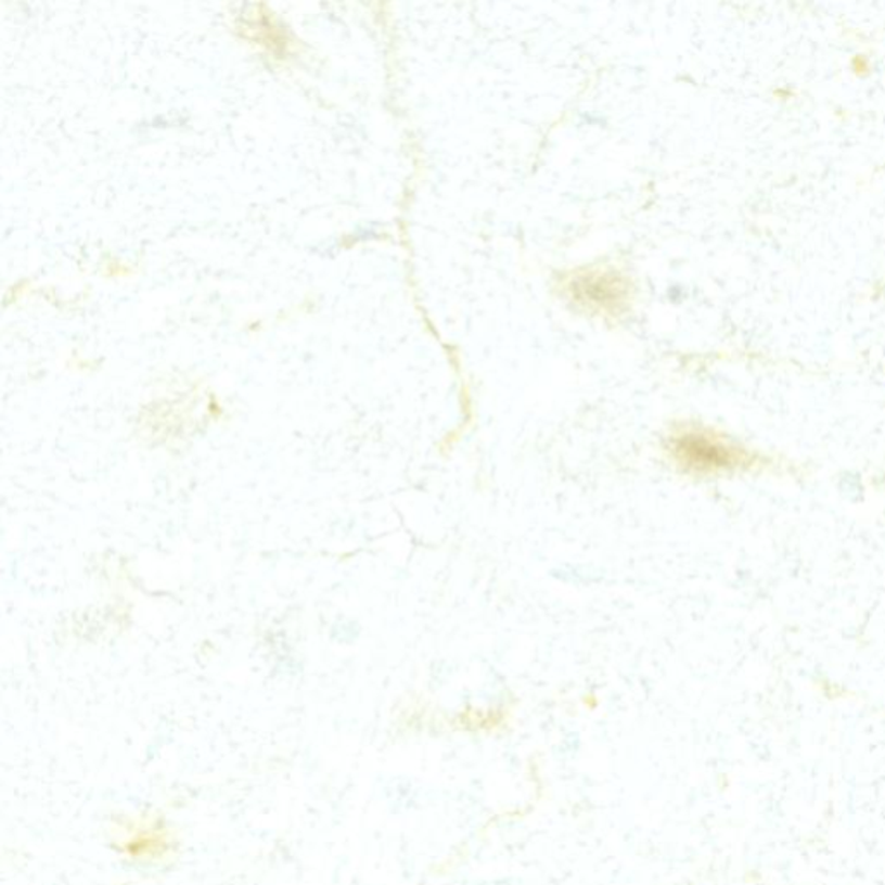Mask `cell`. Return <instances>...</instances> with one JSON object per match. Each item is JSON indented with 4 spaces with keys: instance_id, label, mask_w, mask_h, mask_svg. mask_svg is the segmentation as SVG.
<instances>
[{
    "instance_id": "obj_1",
    "label": "cell",
    "mask_w": 885,
    "mask_h": 885,
    "mask_svg": "<svg viewBox=\"0 0 885 885\" xmlns=\"http://www.w3.org/2000/svg\"><path fill=\"white\" fill-rule=\"evenodd\" d=\"M675 451L681 462L695 469L721 467V465L730 464L732 460V453L728 448L697 433H687L680 436L677 439Z\"/></svg>"
}]
</instances>
